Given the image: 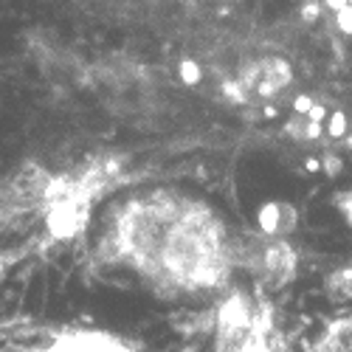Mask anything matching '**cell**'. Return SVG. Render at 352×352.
<instances>
[{"mask_svg":"<svg viewBox=\"0 0 352 352\" xmlns=\"http://www.w3.org/2000/svg\"><path fill=\"white\" fill-rule=\"evenodd\" d=\"M96 220L94 268L124 274L164 302L223 299L240 274V234L195 192H127Z\"/></svg>","mask_w":352,"mask_h":352,"instance_id":"1","label":"cell"},{"mask_svg":"<svg viewBox=\"0 0 352 352\" xmlns=\"http://www.w3.org/2000/svg\"><path fill=\"white\" fill-rule=\"evenodd\" d=\"M127 184L124 161L113 155H87L71 166L28 164L6 178L3 186V234L20 243V251L34 254L60 248L96 217L94 212Z\"/></svg>","mask_w":352,"mask_h":352,"instance_id":"2","label":"cell"},{"mask_svg":"<svg viewBox=\"0 0 352 352\" xmlns=\"http://www.w3.org/2000/svg\"><path fill=\"white\" fill-rule=\"evenodd\" d=\"M206 352H282V333L268 293L234 285L217 299Z\"/></svg>","mask_w":352,"mask_h":352,"instance_id":"3","label":"cell"},{"mask_svg":"<svg viewBox=\"0 0 352 352\" xmlns=\"http://www.w3.org/2000/svg\"><path fill=\"white\" fill-rule=\"evenodd\" d=\"M3 352H150L141 341L79 321L14 318L3 324Z\"/></svg>","mask_w":352,"mask_h":352,"instance_id":"4","label":"cell"},{"mask_svg":"<svg viewBox=\"0 0 352 352\" xmlns=\"http://www.w3.org/2000/svg\"><path fill=\"white\" fill-rule=\"evenodd\" d=\"M240 271H245L256 290L285 287L296 271V254L279 237L262 234H240Z\"/></svg>","mask_w":352,"mask_h":352,"instance_id":"5","label":"cell"},{"mask_svg":"<svg viewBox=\"0 0 352 352\" xmlns=\"http://www.w3.org/2000/svg\"><path fill=\"white\" fill-rule=\"evenodd\" d=\"M307 352H352V316L338 318L321 330Z\"/></svg>","mask_w":352,"mask_h":352,"instance_id":"6","label":"cell"}]
</instances>
